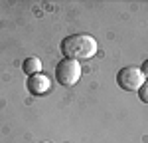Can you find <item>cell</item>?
<instances>
[{
  "label": "cell",
  "mask_w": 148,
  "mask_h": 143,
  "mask_svg": "<svg viewBox=\"0 0 148 143\" xmlns=\"http://www.w3.org/2000/svg\"><path fill=\"white\" fill-rule=\"evenodd\" d=\"M97 40L89 34H73L61 42V52L67 60H89L97 54Z\"/></svg>",
  "instance_id": "cell-1"
},
{
  "label": "cell",
  "mask_w": 148,
  "mask_h": 143,
  "mask_svg": "<svg viewBox=\"0 0 148 143\" xmlns=\"http://www.w3.org/2000/svg\"><path fill=\"white\" fill-rule=\"evenodd\" d=\"M79 78H81L79 62L63 58L56 66V80H57L59 85H63V87H73L75 83L79 82Z\"/></svg>",
  "instance_id": "cell-2"
},
{
  "label": "cell",
  "mask_w": 148,
  "mask_h": 143,
  "mask_svg": "<svg viewBox=\"0 0 148 143\" xmlns=\"http://www.w3.org/2000/svg\"><path fill=\"white\" fill-rule=\"evenodd\" d=\"M146 82L144 74L140 72L138 66H126L116 74V83L119 87H123L125 92H138Z\"/></svg>",
  "instance_id": "cell-3"
},
{
  "label": "cell",
  "mask_w": 148,
  "mask_h": 143,
  "mask_svg": "<svg viewBox=\"0 0 148 143\" xmlns=\"http://www.w3.org/2000/svg\"><path fill=\"white\" fill-rule=\"evenodd\" d=\"M26 87H28V92L32 95H46L51 90V80L47 78L46 74H36V76L28 78Z\"/></svg>",
  "instance_id": "cell-4"
},
{
  "label": "cell",
  "mask_w": 148,
  "mask_h": 143,
  "mask_svg": "<svg viewBox=\"0 0 148 143\" xmlns=\"http://www.w3.org/2000/svg\"><path fill=\"white\" fill-rule=\"evenodd\" d=\"M22 70H24V74H26L28 78H30V76H36V74H42V60L36 58V56L24 60Z\"/></svg>",
  "instance_id": "cell-5"
},
{
  "label": "cell",
  "mask_w": 148,
  "mask_h": 143,
  "mask_svg": "<svg viewBox=\"0 0 148 143\" xmlns=\"http://www.w3.org/2000/svg\"><path fill=\"white\" fill-rule=\"evenodd\" d=\"M138 97L142 103H148V82H144V85L138 90Z\"/></svg>",
  "instance_id": "cell-6"
},
{
  "label": "cell",
  "mask_w": 148,
  "mask_h": 143,
  "mask_svg": "<svg viewBox=\"0 0 148 143\" xmlns=\"http://www.w3.org/2000/svg\"><path fill=\"white\" fill-rule=\"evenodd\" d=\"M140 72L144 74V78H148V60L144 62V64H142V66H140Z\"/></svg>",
  "instance_id": "cell-7"
},
{
  "label": "cell",
  "mask_w": 148,
  "mask_h": 143,
  "mask_svg": "<svg viewBox=\"0 0 148 143\" xmlns=\"http://www.w3.org/2000/svg\"><path fill=\"white\" fill-rule=\"evenodd\" d=\"M40 143H51V141H40Z\"/></svg>",
  "instance_id": "cell-8"
}]
</instances>
